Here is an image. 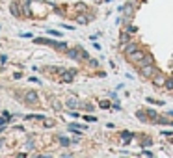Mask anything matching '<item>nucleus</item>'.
<instances>
[{
    "instance_id": "nucleus-33",
    "label": "nucleus",
    "mask_w": 173,
    "mask_h": 158,
    "mask_svg": "<svg viewBox=\"0 0 173 158\" xmlns=\"http://www.w3.org/2000/svg\"><path fill=\"white\" fill-rule=\"evenodd\" d=\"M4 147V140H0V149H2Z\"/></svg>"
},
{
    "instance_id": "nucleus-16",
    "label": "nucleus",
    "mask_w": 173,
    "mask_h": 158,
    "mask_svg": "<svg viewBox=\"0 0 173 158\" xmlns=\"http://www.w3.org/2000/svg\"><path fill=\"white\" fill-rule=\"evenodd\" d=\"M74 9L76 11H88V6L86 4H74Z\"/></svg>"
},
{
    "instance_id": "nucleus-8",
    "label": "nucleus",
    "mask_w": 173,
    "mask_h": 158,
    "mask_svg": "<svg viewBox=\"0 0 173 158\" xmlns=\"http://www.w3.org/2000/svg\"><path fill=\"white\" fill-rule=\"evenodd\" d=\"M149 63H155V60H153V56H143V58H141V60L138 61V67L141 69L143 65H149Z\"/></svg>"
},
{
    "instance_id": "nucleus-11",
    "label": "nucleus",
    "mask_w": 173,
    "mask_h": 158,
    "mask_svg": "<svg viewBox=\"0 0 173 158\" xmlns=\"http://www.w3.org/2000/svg\"><path fill=\"white\" fill-rule=\"evenodd\" d=\"M121 138H123V141L127 143V141H130L132 138H134V134H132V132H127V130H125V132H121Z\"/></svg>"
},
{
    "instance_id": "nucleus-23",
    "label": "nucleus",
    "mask_w": 173,
    "mask_h": 158,
    "mask_svg": "<svg viewBox=\"0 0 173 158\" xmlns=\"http://www.w3.org/2000/svg\"><path fill=\"white\" fill-rule=\"evenodd\" d=\"M136 115H138V117H140L141 121H145V117H147V112H141V110H140V112L136 113Z\"/></svg>"
},
{
    "instance_id": "nucleus-21",
    "label": "nucleus",
    "mask_w": 173,
    "mask_h": 158,
    "mask_svg": "<svg viewBox=\"0 0 173 158\" xmlns=\"http://www.w3.org/2000/svg\"><path fill=\"white\" fill-rule=\"evenodd\" d=\"M43 123H45V126H47V128L54 126V121H52V119H47V117H45V121H43Z\"/></svg>"
},
{
    "instance_id": "nucleus-28",
    "label": "nucleus",
    "mask_w": 173,
    "mask_h": 158,
    "mask_svg": "<svg viewBox=\"0 0 173 158\" xmlns=\"http://www.w3.org/2000/svg\"><path fill=\"white\" fill-rule=\"evenodd\" d=\"M84 110H86V112H93V110H95V106H91V104H86V106H84Z\"/></svg>"
},
{
    "instance_id": "nucleus-32",
    "label": "nucleus",
    "mask_w": 173,
    "mask_h": 158,
    "mask_svg": "<svg viewBox=\"0 0 173 158\" xmlns=\"http://www.w3.org/2000/svg\"><path fill=\"white\" fill-rule=\"evenodd\" d=\"M128 32H130V34H134V32H138V28H136V26H130V28H128Z\"/></svg>"
},
{
    "instance_id": "nucleus-24",
    "label": "nucleus",
    "mask_w": 173,
    "mask_h": 158,
    "mask_svg": "<svg viewBox=\"0 0 173 158\" xmlns=\"http://www.w3.org/2000/svg\"><path fill=\"white\" fill-rule=\"evenodd\" d=\"M127 39H128V34H127V32H123V34H121V43L125 45V43H127Z\"/></svg>"
},
{
    "instance_id": "nucleus-3",
    "label": "nucleus",
    "mask_w": 173,
    "mask_h": 158,
    "mask_svg": "<svg viewBox=\"0 0 173 158\" xmlns=\"http://www.w3.org/2000/svg\"><path fill=\"white\" fill-rule=\"evenodd\" d=\"M9 11H11V15H13V17H21V15H22L21 2H19V0H13V2L9 4Z\"/></svg>"
},
{
    "instance_id": "nucleus-31",
    "label": "nucleus",
    "mask_w": 173,
    "mask_h": 158,
    "mask_svg": "<svg viewBox=\"0 0 173 158\" xmlns=\"http://www.w3.org/2000/svg\"><path fill=\"white\" fill-rule=\"evenodd\" d=\"M162 134H164V136H171L173 132H171V130H162Z\"/></svg>"
},
{
    "instance_id": "nucleus-7",
    "label": "nucleus",
    "mask_w": 173,
    "mask_h": 158,
    "mask_svg": "<svg viewBox=\"0 0 173 158\" xmlns=\"http://www.w3.org/2000/svg\"><path fill=\"white\" fill-rule=\"evenodd\" d=\"M58 71L64 74V82H71V80H73V76H74V73H76L74 69H69V71H65V69H58Z\"/></svg>"
},
{
    "instance_id": "nucleus-17",
    "label": "nucleus",
    "mask_w": 173,
    "mask_h": 158,
    "mask_svg": "<svg viewBox=\"0 0 173 158\" xmlns=\"http://www.w3.org/2000/svg\"><path fill=\"white\" fill-rule=\"evenodd\" d=\"M56 49H58V50H65V52H67V43H64V41H61V43H58V45H56Z\"/></svg>"
},
{
    "instance_id": "nucleus-13",
    "label": "nucleus",
    "mask_w": 173,
    "mask_h": 158,
    "mask_svg": "<svg viewBox=\"0 0 173 158\" xmlns=\"http://www.w3.org/2000/svg\"><path fill=\"white\" fill-rule=\"evenodd\" d=\"M50 104H52V110H54V112H60V110H61V104H60V101H56V99H54V101L50 102Z\"/></svg>"
},
{
    "instance_id": "nucleus-9",
    "label": "nucleus",
    "mask_w": 173,
    "mask_h": 158,
    "mask_svg": "<svg viewBox=\"0 0 173 158\" xmlns=\"http://www.w3.org/2000/svg\"><path fill=\"white\" fill-rule=\"evenodd\" d=\"M121 9H123L125 13H127V17H132V13H134V7H132L130 4H127V6H123V7H121Z\"/></svg>"
},
{
    "instance_id": "nucleus-15",
    "label": "nucleus",
    "mask_w": 173,
    "mask_h": 158,
    "mask_svg": "<svg viewBox=\"0 0 173 158\" xmlns=\"http://www.w3.org/2000/svg\"><path fill=\"white\" fill-rule=\"evenodd\" d=\"M164 88H166L168 91H173V78H168V80H166V86H164Z\"/></svg>"
},
{
    "instance_id": "nucleus-18",
    "label": "nucleus",
    "mask_w": 173,
    "mask_h": 158,
    "mask_svg": "<svg viewBox=\"0 0 173 158\" xmlns=\"http://www.w3.org/2000/svg\"><path fill=\"white\" fill-rule=\"evenodd\" d=\"M76 22H78V24H86V22H88V19L82 17V15H78V17H76Z\"/></svg>"
},
{
    "instance_id": "nucleus-34",
    "label": "nucleus",
    "mask_w": 173,
    "mask_h": 158,
    "mask_svg": "<svg viewBox=\"0 0 173 158\" xmlns=\"http://www.w3.org/2000/svg\"><path fill=\"white\" fill-rule=\"evenodd\" d=\"M0 132H2V128H0Z\"/></svg>"
},
{
    "instance_id": "nucleus-1",
    "label": "nucleus",
    "mask_w": 173,
    "mask_h": 158,
    "mask_svg": "<svg viewBox=\"0 0 173 158\" xmlns=\"http://www.w3.org/2000/svg\"><path fill=\"white\" fill-rule=\"evenodd\" d=\"M67 56L71 58V60H76V61H82L84 58L89 60V56L86 54V50H82L80 47H78V49H67Z\"/></svg>"
},
{
    "instance_id": "nucleus-20",
    "label": "nucleus",
    "mask_w": 173,
    "mask_h": 158,
    "mask_svg": "<svg viewBox=\"0 0 173 158\" xmlns=\"http://www.w3.org/2000/svg\"><path fill=\"white\" fill-rule=\"evenodd\" d=\"M24 149H34V140H32V138L24 143Z\"/></svg>"
},
{
    "instance_id": "nucleus-19",
    "label": "nucleus",
    "mask_w": 173,
    "mask_h": 158,
    "mask_svg": "<svg viewBox=\"0 0 173 158\" xmlns=\"http://www.w3.org/2000/svg\"><path fill=\"white\" fill-rule=\"evenodd\" d=\"M141 145H143V147H149V145H153V140L151 138H145V140L141 141Z\"/></svg>"
},
{
    "instance_id": "nucleus-30",
    "label": "nucleus",
    "mask_w": 173,
    "mask_h": 158,
    "mask_svg": "<svg viewBox=\"0 0 173 158\" xmlns=\"http://www.w3.org/2000/svg\"><path fill=\"white\" fill-rule=\"evenodd\" d=\"M7 123V119H6V115H4V117H0V126H4V125H6Z\"/></svg>"
},
{
    "instance_id": "nucleus-26",
    "label": "nucleus",
    "mask_w": 173,
    "mask_h": 158,
    "mask_svg": "<svg viewBox=\"0 0 173 158\" xmlns=\"http://www.w3.org/2000/svg\"><path fill=\"white\" fill-rule=\"evenodd\" d=\"M47 32H49L50 35H56V37H60V35H61V34H60V32H58V30H47Z\"/></svg>"
},
{
    "instance_id": "nucleus-5",
    "label": "nucleus",
    "mask_w": 173,
    "mask_h": 158,
    "mask_svg": "<svg viewBox=\"0 0 173 158\" xmlns=\"http://www.w3.org/2000/svg\"><path fill=\"white\" fill-rule=\"evenodd\" d=\"M127 58H128V60H130V61H134V63H138L140 60H141V58H143V50H134V52H130V54H127Z\"/></svg>"
},
{
    "instance_id": "nucleus-14",
    "label": "nucleus",
    "mask_w": 173,
    "mask_h": 158,
    "mask_svg": "<svg viewBox=\"0 0 173 158\" xmlns=\"http://www.w3.org/2000/svg\"><path fill=\"white\" fill-rule=\"evenodd\" d=\"M76 106H78L76 99H69V101H67V108H71V110H73V108H76Z\"/></svg>"
},
{
    "instance_id": "nucleus-6",
    "label": "nucleus",
    "mask_w": 173,
    "mask_h": 158,
    "mask_svg": "<svg viewBox=\"0 0 173 158\" xmlns=\"http://www.w3.org/2000/svg\"><path fill=\"white\" fill-rule=\"evenodd\" d=\"M37 93H35V91H26L24 93V101L26 102H28V104H35V102H37Z\"/></svg>"
},
{
    "instance_id": "nucleus-4",
    "label": "nucleus",
    "mask_w": 173,
    "mask_h": 158,
    "mask_svg": "<svg viewBox=\"0 0 173 158\" xmlns=\"http://www.w3.org/2000/svg\"><path fill=\"white\" fill-rule=\"evenodd\" d=\"M166 80L168 78L164 76V74H160V73H156L155 76H153V84H155L156 88H164V86H166Z\"/></svg>"
},
{
    "instance_id": "nucleus-25",
    "label": "nucleus",
    "mask_w": 173,
    "mask_h": 158,
    "mask_svg": "<svg viewBox=\"0 0 173 158\" xmlns=\"http://www.w3.org/2000/svg\"><path fill=\"white\" fill-rule=\"evenodd\" d=\"M60 143L64 145V147H67V145H69V140H67V138H60Z\"/></svg>"
},
{
    "instance_id": "nucleus-10",
    "label": "nucleus",
    "mask_w": 173,
    "mask_h": 158,
    "mask_svg": "<svg viewBox=\"0 0 173 158\" xmlns=\"http://www.w3.org/2000/svg\"><path fill=\"white\" fill-rule=\"evenodd\" d=\"M145 112H147V117H151V121H158V113L155 112V110H145Z\"/></svg>"
},
{
    "instance_id": "nucleus-27",
    "label": "nucleus",
    "mask_w": 173,
    "mask_h": 158,
    "mask_svg": "<svg viewBox=\"0 0 173 158\" xmlns=\"http://www.w3.org/2000/svg\"><path fill=\"white\" fill-rule=\"evenodd\" d=\"M84 119L89 121V123H93V121H97V117H93V115H84Z\"/></svg>"
},
{
    "instance_id": "nucleus-29",
    "label": "nucleus",
    "mask_w": 173,
    "mask_h": 158,
    "mask_svg": "<svg viewBox=\"0 0 173 158\" xmlns=\"http://www.w3.org/2000/svg\"><path fill=\"white\" fill-rule=\"evenodd\" d=\"M89 65H91V67H97V65H99V63H97V60H93V58H89Z\"/></svg>"
},
{
    "instance_id": "nucleus-22",
    "label": "nucleus",
    "mask_w": 173,
    "mask_h": 158,
    "mask_svg": "<svg viewBox=\"0 0 173 158\" xmlns=\"http://www.w3.org/2000/svg\"><path fill=\"white\" fill-rule=\"evenodd\" d=\"M99 106H101V108H104V110H108L110 108V102L108 101H103V102H99Z\"/></svg>"
},
{
    "instance_id": "nucleus-12",
    "label": "nucleus",
    "mask_w": 173,
    "mask_h": 158,
    "mask_svg": "<svg viewBox=\"0 0 173 158\" xmlns=\"http://www.w3.org/2000/svg\"><path fill=\"white\" fill-rule=\"evenodd\" d=\"M134 50H138V45H136V43H128V45H127V50H125V52L130 54V52H134Z\"/></svg>"
},
{
    "instance_id": "nucleus-2",
    "label": "nucleus",
    "mask_w": 173,
    "mask_h": 158,
    "mask_svg": "<svg viewBox=\"0 0 173 158\" xmlns=\"http://www.w3.org/2000/svg\"><path fill=\"white\" fill-rule=\"evenodd\" d=\"M140 73L143 74V76H147V78H153L156 74V69H155V63H149V65H143L140 69Z\"/></svg>"
}]
</instances>
